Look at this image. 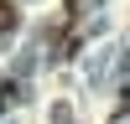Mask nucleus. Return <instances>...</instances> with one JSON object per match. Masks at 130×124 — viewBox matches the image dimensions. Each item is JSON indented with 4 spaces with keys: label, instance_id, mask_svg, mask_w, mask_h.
Segmentation results:
<instances>
[{
    "label": "nucleus",
    "instance_id": "f257e3e1",
    "mask_svg": "<svg viewBox=\"0 0 130 124\" xmlns=\"http://www.w3.org/2000/svg\"><path fill=\"white\" fill-rule=\"evenodd\" d=\"M10 26H16V5H10V0H0V36H5Z\"/></svg>",
    "mask_w": 130,
    "mask_h": 124
},
{
    "label": "nucleus",
    "instance_id": "f03ea898",
    "mask_svg": "<svg viewBox=\"0 0 130 124\" xmlns=\"http://www.w3.org/2000/svg\"><path fill=\"white\" fill-rule=\"evenodd\" d=\"M68 5H78V0H68Z\"/></svg>",
    "mask_w": 130,
    "mask_h": 124
}]
</instances>
